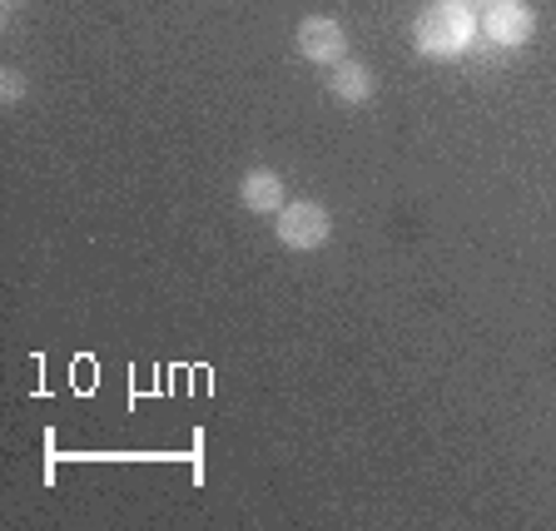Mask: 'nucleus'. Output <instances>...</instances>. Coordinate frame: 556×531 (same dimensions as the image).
Listing matches in <instances>:
<instances>
[{
    "mask_svg": "<svg viewBox=\"0 0 556 531\" xmlns=\"http://www.w3.org/2000/svg\"><path fill=\"white\" fill-rule=\"evenodd\" d=\"M477 11L463 0H432L428 11L413 21V46L428 60H457L477 40Z\"/></svg>",
    "mask_w": 556,
    "mask_h": 531,
    "instance_id": "1",
    "label": "nucleus"
},
{
    "mask_svg": "<svg viewBox=\"0 0 556 531\" xmlns=\"http://www.w3.org/2000/svg\"><path fill=\"white\" fill-rule=\"evenodd\" d=\"M278 239L293 254H308V249H324L333 239V219H328L324 204H308V199H293V204L278 208Z\"/></svg>",
    "mask_w": 556,
    "mask_h": 531,
    "instance_id": "2",
    "label": "nucleus"
},
{
    "mask_svg": "<svg viewBox=\"0 0 556 531\" xmlns=\"http://www.w3.org/2000/svg\"><path fill=\"white\" fill-rule=\"evenodd\" d=\"M482 30H486V40H492V46L517 50V46H527V40H532L536 15H532V5H527V0H492V5L482 11Z\"/></svg>",
    "mask_w": 556,
    "mask_h": 531,
    "instance_id": "3",
    "label": "nucleus"
},
{
    "mask_svg": "<svg viewBox=\"0 0 556 531\" xmlns=\"http://www.w3.org/2000/svg\"><path fill=\"white\" fill-rule=\"evenodd\" d=\"M293 40H299V55L313 60V65H338L348 55V35L333 15H308Z\"/></svg>",
    "mask_w": 556,
    "mask_h": 531,
    "instance_id": "4",
    "label": "nucleus"
},
{
    "mask_svg": "<svg viewBox=\"0 0 556 531\" xmlns=\"http://www.w3.org/2000/svg\"><path fill=\"white\" fill-rule=\"evenodd\" d=\"M239 199L249 214H278L283 208V179L274 169H249L239 185Z\"/></svg>",
    "mask_w": 556,
    "mask_h": 531,
    "instance_id": "5",
    "label": "nucleus"
},
{
    "mask_svg": "<svg viewBox=\"0 0 556 531\" xmlns=\"http://www.w3.org/2000/svg\"><path fill=\"white\" fill-rule=\"evenodd\" d=\"M328 90H333V100H343V104H363L372 94V69L358 65V60H338Z\"/></svg>",
    "mask_w": 556,
    "mask_h": 531,
    "instance_id": "6",
    "label": "nucleus"
},
{
    "mask_svg": "<svg viewBox=\"0 0 556 531\" xmlns=\"http://www.w3.org/2000/svg\"><path fill=\"white\" fill-rule=\"evenodd\" d=\"M21 94H25V75H21V69H5V75H0V100L15 104Z\"/></svg>",
    "mask_w": 556,
    "mask_h": 531,
    "instance_id": "7",
    "label": "nucleus"
},
{
    "mask_svg": "<svg viewBox=\"0 0 556 531\" xmlns=\"http://www.w3.org/2000/svg\"><path fill=\"white\" fill-rule=\"evenodd\" d=\"M463 5H472V11H486V5H492V0H463Z\"/></svg>",
    "mask_w": 556,
    "mask_h": 531,
    "instance_id": "8",
    "label": "nucleus"
},
{
    "mask_svg": "<svg viewBox=\"0 0 556 531\" xmlns=\"http://www.w3.org/2000/svg\"><path fill=\"white\" fill-rule=\"evenodd\" d=\"M5 5H11V0H5Z\"/></svg>",
    "mask_w": 556,
    "mask_h": 531,
    "instance_id": "9",
    "label": "nucleus"
}]
</instances>
